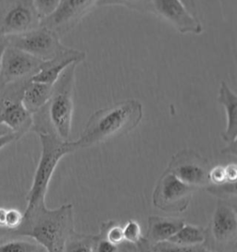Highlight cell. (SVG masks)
<instances>
[{
  "label": "cell",
  "mask_w": 237,
  "mask_h": 252,
  "mask_svg": "<svg viewBox=\"0 0 237 252\" xmlns=\"http://www.w3.org/2000/svg\"><path fill=\"white\" fill-rule=\"evenodd\" d=\"M74 232V205L62 204L50 210L45 203L25 210L22 224L11 232L10 237L34 239L46 252H63L67 239Z\"/></svg>",
  "instance_id": "cell-1"
},
{
  "label": "cell",
  "mask_w": 237,
  "mask_h": 252,
  "mask_svg": "<svg viewBox=\"0 0 237 252\" xmlns=\"http://www.w3.org/2000/svg\"><path fill=\"white\" fill-rule=\"evenodd\" d=\"M143 118V105L137 100H125L95 112L74 148H87L131 132Z\"/></svg>",
  "instance_id": "cell-2"
},
{
  "label": "cell",
  "mask_w": 237,
  "mask_h": 252,
  "mask_svg": "<svg viewBox=\"0 0 237 252\" xmlns=\"http://www.w3.org/2000/svg\"><path fill=\"white\" fill-rule=\"evenodd\" d=\"M34 129L40 139L42 151L33 184L26 196V210L45 203V195L58 163L64 156L76 151L73 141H63L59 138L53 129L47 117L44 123L37 124Z\"/></svg>",
  "instance_id": "cell-3"
},
{
  "label": "cell",
  "mask_w": 237,
  "mask_h": 252,
  "mask_svg": "<svg viewBox=\"0 0 237 252\" xmlns=\"http://www.w3.org/2000/svg\"><path fill=\"white\" fill-rule=\"evenodd\" d=\"M78 64L66 67L53 84L52 95L47 103V118L53 129L63 141H70L74 116V76Z\"/></svg>",
  "instance_id": "cell-4"
},
{
  "label": "cell",
  "mask_w": 237,
  "mask_h": 252,
  "mask_svg": "<svg viewBox=\"0 0 237 252\" xmlns=\"http://www.w3.org/2000/svg\"><path fill=\"white\" fill-rule=\"evenodd\" d=\"M198 189L186 185L169 171H164L156 186L152 200L155 207L166 213L186 211Z\"/></svg>",
  "instance_id": "cell-5"
},
{
  "label": "cell",
  "mask_w": 237,
  "mask_h": 252,
  "mask_svg": "<svg viewBox=\"0 0 237 252\" xmlns=\"http://www.w3.org/2000/svg\"><path fill=\"white\" fill-rule=\"evenodd\" d=\"M207 165V161L196 151L183 150L171 158L167 170L186 185L198 189L209 185Z\"/></svg>",
  "instance_id": "cell-6"
},
{
  "label": "cell",
  "mask_w": 237,
  "mask_h": 252,
  "mask_svg": "<svg viewBox=\"0 0 237 252\" xmlns=\"http://www.w3.org/2000/svg\"><path fill=\"white\" fill-rule=\"evenodd\" d=\"M11 46L42 61L52 60L64 47L60 44L59 36L45 27L18 34L13 39Z\"/></svg>",
  "instance_id": "cell-7"
},
{
  "label": "cell",
  "mask_w": 237,
  "mask_h": 252,
  "mask_svg": "<svg viewBox=\"0 0 237 252\" xmlns=\"http://www.w3.org/2000/svg\"><path fill=\"white\" fill-rule=\"evenodd\" d=\"M98 0H61L52 15L44 19V27L58 36L72 30L89 11L97 6Z\"/></svg>",
  "instance_id": "cell-8"
},
{
  "label": "cell",
  "mask_w": 237,
  "mask_h": 252,
  "mask_svg": "<svg viewBox=\"0 0 237 252\" xmlns=\"http://www.w3.org/2000/svg\"><path fill=\"white\" fill-rule=\"evenodd\" d=\"M148 12L159 16L182 34H199L203 30L198 19L194 17L179 0H150Z\"/></svg>",
  "instance_id": "cell-9"
},
{
  "label": "cell",
  "mask_w": 237,
  "mask_h": 252,
  "mask_svg": "<svg viewBox=\"0 0 237 252\" xmlns=\"http://www.w3.org/2000/svg\"><path fill=\"white\" fill-rule=\"evenodd\" d=\"M44 61L38 60L28 53L12 46H7L1 61L0 82L7 84L27 75L36 74L40 70Z\"/></svg>",
  "instance_id": "cell-10"
},
{
  "label": "cell",
  "mask_w": 237,
  "mask_h": 252,
  "mask_svg": "<svg viewBox=\"0 0 237 252\" xmlns=\"http://www.w3.org/2000/svg\"><path fill=\"white\" fill-rule=\"evenodd\" d=\"M85 57L86 53L83 51L64 46L52 60L44 61L40 70L30 78V82L53 85L66 67L79 64Z\"/></svg>",
  "instance_id": "cell-11"
},
{
  "label": "cell",
  "mask_w": 237,
  "mask_h": 252,
  "mask_svg": "<svg viewBox=\"0 0 237 252\" xmlns=\"http://www.w3.org/2000/svg\"><path fill=\"white\" fill-rule=\"evenodd\" d=\"M210 231L215 241L222 244L236 242L237 213L236 207L226 200L219 199L210 222Z\"/></svg>",
  "instance_id": "cell-12"
},
{
  "label": "cell",
  "mask_w": 237,
  "mask_h": 252,
  "mask_svg": "<svg viewBox=\"0 0 237 252\" xmlns=\"http://www.w3.org/2000/svg\"><path fill=\"white\" fill-rule=\"evenodd\" d=\"M0 124L7 126L20 138L34 126L33 114L25 108L22 100L9 103L0 114Z\"/></svg>",
  "instance_id": "cell-13"
},
{
  "label": "cell",
  "mask_w": 237,
  "mask_h": 252,
  "mask_svg": "<svg viewBox=\"0 0 237 252\" xmlns=\"http://www.w3.org/2000/svg\"><path fill=\"white\" fill-rule=\"evenodd\" d=\"M219 104H222L226 112V128L222 133V138L226 143L237 142V97L224 82L221 83L217 97Z\"/></svg>",
  "instance_id": "cell-14"
},
{
  "label": "cell",
  "mask_w": 237,
  "mask_h": 252,
  "mask_svg": "<svg viewBox=\"0 0 237 252\" xmlns=\"http://www.w3.org/2000/svg\"><path fill=\"white\" fill-rule=\"evenodd\" d=\"M185 223V221L181 219L149 216L146 240L150 246L168 241Z\"/></svg>",
  "instance_id": "cell-15"
},
{
  "label": "cell",
  "mask_w": 237,
  "mask_h": 252,
  "mask_svg": "<svg viewBox=\"0 0 237 252\" xmlns=\"http://www.w3.org/2000/svg\"><path fill=\"white\" fill-rule=\"evenodd\" d=\"M35 23V13L24 4H19L7 13L3 23L6 34L18 35L31 31Z\"/></svg>",
  "instance_id": "cell-16"
},
{
  "label": "cell",
  "mask_w": 237,
  "mask_h": 252,
  "mask_svg": "<svg viewBox=\"0 0 237 252\" xmlns=\"http://www.w3.org/2000/svg\"><path fill=\"white\" fill-rule=\"evenodd\" d=\"M52 92L53 85L41 82H30L27 87L23 91L22 104L31 114L37 113L48 103Z\"/></svg>",
  "instance_id": "cell-17"
},
{
  "label": "cell",
  "mask_w": 237,
  "mask_h": 252,
  "mask_svg": "<svg viewBox=\"0 0 237 252\" xmlns=\"http://www.w3.org/2000/svg\"><path fill=\"white\" fill-rule=\"evenodd\" d=\"M206 240L207 231L203 227L185 223L168 241L173 244L195 246L203 245Z\"/></svg>",
  "instance_id": "cell-18"
},
{
  "label": "cell",
  "mask_w": 237,
  "mask_h": 252,
  "mask_svg": "<svg viewBox=\"0 0 237 252\" xmlns=\"http://www.w3.org/2000/svg\"><path fill=\"white\" fill-rule=\"evenodd\" d=\"M95 235L77 234L75 231L67 239L63 252H94Z\"/></svg>",
  "instance_id": "cell-19"
},
{
  "label": "cell",
  "mask_w": 237,
  "mask_h": 252,
  "mask_svg": "<svg viewBox=\"0 0 237 252\" xmlns=\"http://www.w3.org/2000/svg\"><path fill=\"white\" fill-rule=\"evenodd\" d=\"M43 247L26 239L0 241V252H44Z\"/></svg>",
  "instance_id": "cell-20"
},
{
  "label": "cell",
  "mask_w": 237,
  "mask_h": 252,
  "mask_svg": "<svg viewBox=\"0 0 237 252\" xmlns=\"http://www.w3.org/2000/svg\"><path fill=\"white\" fill-rule=\"evenodd\" d=\"M152 250L155 252H217L207 250L203 245H195V246H183L170 243L165 241L161 243L151 246Z\"/></svg>",
  "instance_id": "cell-21"
},
{
  "label": "cell",
  "mask_w": 237,
  "mask_h": 252,
  "mask_svg": "<svg viewBox=\"0 0 237 252\" xmlns=\"http://www.w3.org/2000/svg\"><path fill=\"white\" fill-rule=\"evenodd\" d=\"M100 232L104 235L111 244L120 246L124 242L123 234H122V226L114 221L103 222L100 227Z\"/></svg>",
  "instance_id": "cell-22"
},
{
  "label": "cell",
  "mask_w": 237,
  "mask_h": 252,
  "mask_svg": "<svg viewBox=\"0 0 237 252\" xmlns=\"http://www.w3.org/2000/svg\"><path fill=\"white\" fill-rule=\"evenodd\" d=\"M122 234L124 241L131 245L138 244L144 238L142 237V229L139 222L133 219L129 220L122 226Z\"/></svg>",
  "instance_id": "cell-23"
},
{
  "label": "cell",
  "mask_w": 237,
  "mask_h": 252,
  "mask_svg": "<svg viewBox=\"0 0 237 252\" xmlns=\"http://www.w3.org/2000/svg\"><path fill=\"white\" fill-rule=\"evenodd\" d=\"M61 0H33L34 9L38 18L44 20L52 15Z\"/></svg>",
  "instance_id": "cell-24"
},
{
  "label": "cell",
  "mask_w": 237,
  "mask_h": 252,
  "mask_svg": "<svg viewBox=\"0 0 237 252\" xmlns=\"http://www.w3.org/2000/svg\"><path fill=\"white\" fill-rule=\"evenodd\" d=\"M150 0H98L97 6L121 5L138 11L148 12Z\"/></svg>",
  "instance_id": "cell-25"
},
{
  "label": "cell",
  "mask_w": 237,
  "mask_h": 252,
  "mask_svg": "<svg viewBox=\"0 0 237 252\" xmlns=\"http://www.w3.org/2000/svg\"><path fill=\"white\" fill-rule=\"evenodd\" d=\"M207 192L220 197V199L226 200L227 198L237 196V183L226 182L222 185H209L205 188Z\"/></svg>",
  "instance_id": "cell-26"
},
{
  "label": "cell",
  "mask_w": 237,
  "mask_h": 252,
  "mask_svg": "<svg viewBox=\"0 0 237 252\" xmlns=\"http://www.w3.org/2000/svg\"><path fill=\"white\" fill-rule=\"evenodd\" d=\"M23 220V215L17 209H7L5 218V229L8 232L17 229Z\"/></svg>",
  "instance_id": "cell-27"
},
{
  "label": "cell",
  "mask_w": 237,
  "mask_h": 252,
  "mask_svg": "<svg viewBox=\"0 0 237 252\" xmlns=\"http://www.w3.org/2000/svg\"><path fill=\"white\" fill-rule=\"evenodd\" d=\"M119 246L111 244L100 232L94 237V252H119Z\"/></svg>",
  "instance_id": "cell-28"
},
{
  "label": "cell",
  "mask_w": 237,
  "mask_h": 252,
  "mask_svg": "<svg viewBox=\"0 0 237 252\" xmlns=\"http://www.w3.org/2000/svg\"><path fill=\"white\" fill-rule=\"evenodd\" d=\"M207 179L210 185H222L227 181L225 168L222 165H216L208 170Z\"/></svg>",
  "instance_id": "cell-29"
},
{
  "label": "cell",
  "mask_w": 237,
  "mask_h": 252,
  "mask_svg": "<svg viewBox=\"0 0 237 252\" xmlns=\"http://www.w3.org/2000/svg\"><path fill=\"white\" fill-rule=\"evenodd\" d=\"M226 179L230 183H237V163H228L224 166Z\"/></svg>",
  "instance_id": "cell-30"
},
{
  "label": "cell",
  "mask_w": 237,
  "mask_h": 252,
  "mask_svg": "<svg viewBox=\"0 0 237 252\" xmlns=\"http://www.w3.org/2000/svg\"><path fill=\"white\" fill-rule=\"evenodd\" d=\"M194 17L198 18V6L196 0H179Z\"/></svg>",
  "instance_id": "cell-31"
},
{
  "label": "cell",
  "mask_w": 237,
  "mask_h": 252,
  "mask_svg": "<svg viewBox=\"0 0 237 252\" xmlns=\"http://www.w3.org/2000/svg\"><path fill=\"white\" fill-rule=\"evenodd\" d=\"M17 139H19V138L17 137V135L12 133V132L1 135V136H0V150L4 148L5 146L8 145L9 143H11L12 141H16Z\"/></svg>",
  "instance_id": "cell-32"
},
{
  "label": "cell",
  "mask_w": 237,
  "mask_h": 252,
  "mask_svg": "<svg viewBox=\"0 0 237 252\" xmlns=\"http://www.w3.org/2000/svg\"><path fill=\"white\" fill-rule=\"evenodd\" d=\"M133 246H134V249H133L134 252H155L152 250L151 246L148 244L146 238H143L138 244L133 245Z\"/></svg>",
  "instance_id": "cell-33"
},
{
  "label": "cell",
  "mask_w": 237,
  "mask_h": 252,
  "mask_svg": "<svg viewBox=\"0 0 237 252\" xmlns=\"http://www.w3.org/2000/svg\"><path fill=\"white\" fill-rule=\"evenodd\" d=\"M222 154H233L234 156H237V142L228 144L226 148L222 150Z\"/></svg>",
  "instance_id": "cell-34"
},
{
  "label": "cell",
  "mask_w": 237,
  "mask_h": 252,
  "mask_svg": "<svg viewBox=\"0 0 237 252\" xmlns=\"http://www.w3.org/2000/svg\"><path fill=\"white\" fill-rule=\"evenodd\" d=\"M6 211H7V209H5V208H0V228H1V229H5Z\"/></svg>",
  "instance_id": "cell-35"
},
{
  "label": "cell",
  "mask_w": 237,
  "mask_h": 252,
  "mask_svg": "<svg viewBox=\"0 0 237 252\" xmlns=\"http://www.w3.org/2000/svg\"><path fill=\"white\" fill-rule=\"evenodd\" d=\"M6 45H0V67H1V61H2V57H3V54H4V51H5V49H6Z\"/></svg>",
  "instance_id": "cell-36"
},
{
  "label": "cell",
  "mask_w": 237,
  "mask_h": 252,
  "mask_svg": "<svg viewBox=\"0 0 237 252\" xmlns=\"http://www.w3.org/2000/svg\"><path fill=\"white\" fill-rule=\"evenodd\" d=\"M5 236H9V235H8V231L0 228V239H2Z\"/></svg>",
  "instance_id": "cell-37"
},
{
  "label": "cell",
  "mask_w": 237,
  "mask_h": 252,
  "mask_svg": "<svg viewBox=\"0 0 237 252\" xmlns=\"http://www.w3.org/2000/svg\"></svg>",
  "instance_id": "cell-38"
}]
</instances>
